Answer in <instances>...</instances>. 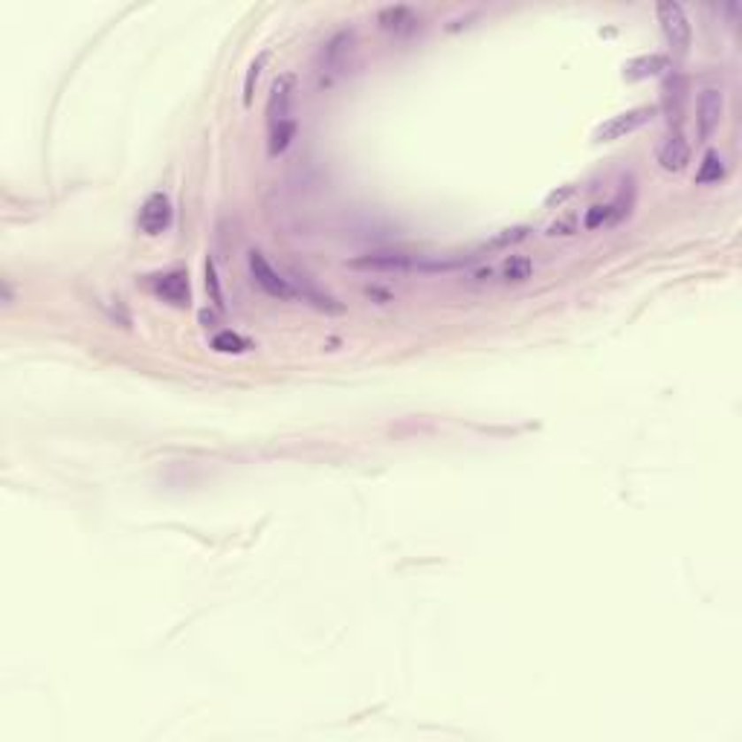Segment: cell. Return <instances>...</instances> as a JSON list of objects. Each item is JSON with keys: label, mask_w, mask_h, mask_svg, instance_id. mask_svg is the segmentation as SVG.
Returning <instances> with one entry per match:
<instances>
[{"label": "cell", "mask_w": 742, "mask_h": 742, "mask_svg": "<svg viewBox=\"0 0 742 742\" xmlns=\"http://www.w3.org/2000/svg\"><path fill=\"white\" fill-rule=\"evenodd\" d=\"M571 233H578V218H574V215L562 218V221L548 226V235H571Z\"/></svg>", "instance_id": "ffe728a7"}, {"label": "cell", "mask_w": 742, "mask_h": 742, "mask_svg": "<svg viewBox=\"0 0 742 742\" xmlns=\"http://www.w3.org/2000/svg\"><path fill=\"white\" fill-rule=\"evenodd\" d=\"M149 285L163 302H169L174 308H189L192 302V285L186 270H169V273H157L149 279Z\"/></svg>", "instance_id": "5b68a950"}, {"label": "cell", "mask_w": 742, "mask_h": 742, "mask_svg": "<svg viewBox=\"0 0 742 742\" xmlns=\"http://www.w3.org/2000/svg\"><path fill=\"white\" fill-rule=\"evenodd\" d=\"M723 108H725V96L719 88H705L702 96H699V137L710 140L714 131L719 128V119H723Z\"/></svg>", "instance_id": "ba28073f"}, {"label": "cell", "mask_w": 742, "mask_h": 742, "mask_svg": "<svg viewBox=\"0 0 742 742\" xmlns=\"http://www.w3.org/2000/svg\"><path fill=\"white\" fill-rule=\"evenodd\" d=\"M378 24H380L383 33L406 38V35H412L417 27H421V18H417L415 9H409V6H386L383 12L378 15Z\"/></svg>", "instance_id": "9c48e42d"}, {"label": "cell", "mask_w": 742, "mask_h": 742, "mask_svg": "<svg viewBox=\"0 0 742 742\" xmlns=\"http://www.w3.org/2000/svg\"><path fill=\"white\" fill-rule=\"evenodd\" d=\"M531 273H534V261L528 256H510L505 264H501V279L508 281V285H522V281H528Z\"/></svg>", "instance_id": "9a60e30c"}, {"label": "cell", "mask_w": 742, "mask_h": 742, "mask_svg": "<svg viewBox=\"0 0 742 742\" xmlns=\"http://www.w3.org/2000/svg\"><path fill=\"white\" fill-rule=\"evenodd\" d=\"M351 50H354V33H337L328 41L319 56V85H331L333 73H342Z\"/></svg>", "instance_id": "52a82bcc"}, {"label": "cell", "mask_w": 742, "mask_h": 742, "mask_svg": "<svg viewBox=\"0 0 742 742\" xmlns=\"http://www.w3.org/2000/svg\"><path fill=\"white\" fill-rule=\"evenodd\" d=\"M294 102H296V76L294 73H285V76H279L273 81L267 96V134L285 128V125H296Z\"/></svg>", "instance_id": "6da1fadb"}, {"label": "cell", "mask_w": 742, "mask_h": 742, "mask_svg": "<svg viewBox=\"0 0 742 742\" xmlns=\"http://www.w3.org/2000/svg\"><path fill=\"white\" fill-rule=\"evenodd\" d=\"M655 12H658V24H662L664 38L670 41V47L682 50V52L691 47L693 29H691V20H687L682 6L678 4H658Z\"/></svg>", "instance_id": "8992f818"}, {"label": "cell", "mask_w": 742, "mask_h": 742, "mask_svg": "<svg viewBox=\"0 0 742 742\" xmlns=\"http://www.w3.org/2000/svg\"><path fill=\"white\" fill-rule=\"evenodd\" d=\"M249 273H253V281H256V285H258L261 290H264L267 296L281 299V302H294V299H299V296H296V287L290 285V279L281 276L279 270L264 258V253H258V249H253V253H249Z\"/></svg>", "instance_id": "3957f363"}, {"label": "cell", "mask_w": 742, "mask_h": 742, "mask_svg": "<svg viewBox=\"0 0 742 742\" xmlns=\"http://www.w3.org/2000/svg\"><path fill=\"white\" fill-rule=\"evenodd\" d=\"M719 180H725V160L719 151H708L702 157V163H699V169H696V183L710 186V183H719Z\"/></svg>", "instance_id": "4fadbf2b"}, {"label": "cell", "mask_w": 742, "mask_h": 742, "mask_svg": "<svg viewBox=\"0 0 742 742\" xmlns=\"http://www.w3.org/2000/svg\"><path fill=\"white\" fill-rule=\"evenodd\" d=\"M267 52H261V56L253 61V65L247 67V76H244V104L249 108V104H253V96H256V85H258V79H261V70H264V65H267Z\"/></svg>", "instance_id": "e0dca14e"}, {"label": "cell", "mask_w": 742, "mask_h": 742, "mask_svg": "<svg viewBox=\"0 0 742 742\" xmlns=\"http://www.w3.org/2000/svg\"><path fill=\"white\" fill-rule=\"evenodd\" d=\"M212 348L218 354H247L249 348H253V342H249L247 337H241V333H235V331H221L212 337Z\"/></svg>", "instance_id": "2e32d148"}, {"label": "cell", "mask_w": 742, "mask_h": 742, "mask_svg": "<svg viewBox=\"0 0 742 742\" xmlns=\"http://www.w3.org/2000/svg\"><path fill=\"white\" fill-rule=\"evenodd\" d=\"M531 229L528 226H514V229H501V235H496L493 241H490V247H510V244H516V241H525Z\"/></svg>", "instance_id": "ac0fdd59"}, {"label": "cell", "mask_w": 742, "mask_h": 742, "mask_svg": "<svg viewBox=\"0 0 742 742\" xmlns=\"http://www.w3.org/2000/svg\"><path fill=\"white\" fill-rule=\"evenodd\" d=\"M687 163H691V142H687L682 134H670L662 149H658V165H662L664 172L678 174L687 169Z\"/></svg>", "instance_id": "30bf717a"}, {"label": "cell", "mask_w": 742, "mask_h": 742, "mask_svg": "<svg viewBox=\"0 0 742 742\" xmlns=\"http://www.w3.org/2000/svg\"><path fill=\"white\" fill-rule=\"evenodd\" d=\"M348 267L354 270H412V258L403 253H374L348 261Z\"/></svg>", "instance_id": "7c38bea8"}, {"label": "cell", "mask_w": 742, "mask_h": 742, "mask_svg": "<svg viewBox=\"0 0 742 742\" xmlns=\"http://www.w3.org/2000/svg\"><path fill=\"white\" fill-rule=\"evenodd\" d=\"M626 212H621L618 203H594L586 218H583V226L586 229H598V226H609L615 221H621Z\"/></svg>", "instance_id": "5bb4252c"}, {"label": "cell", "mask_w": 742, "mask_h": 742, "mask_svg": "<svg viewBox=\"0 0 742 742\" xmlns=\"http://www.w3.org/2000/svg\"><path fill=\"white\" fill-rule=\"evenodd\" d=\"M664 70H670V58L667 56H639V58H630L623 65V79L626 81H644V79H655L662 76Z\"/></svg>", "instance_id": "8fae6325"}, {"label": "cell", "mask_w": 742, "mask_h": 742, "mask_svg": "<svg viewBox=\"0 0 742 742\" xmlns=\"http://www.w3.org/2000/svg\"><path fill=\"white\" fill-rule=\"evenodd\" d=\"M655 108L653 104H641V108H632V111H623L618 117H609L606 122H600L598 128H594L592 140L594 142H615V140H623L630 137V134L641 131L646 122L655 119Z\"/></svg>", "instance_id": "7a4b0ae2"}, {"label": "cell", "mask_w": 742, "mask_h": 742, "mask_svg": "<svg viewBox=\"0 0 742 742\" xmlns=\"http://www.w3.org/2000/svg\"><path fill=\"white\" fill-rule=\"evenodd\" d=\"M174 221V206H172V197L165 192H151L145 197V203L140 206V215H137V224H140V233L145 235H163L165 229L172 226Z\"/></svg>", "instance_id": "277c9868"}, {"label": "cell", "mask_w": 742, "mask_h": 742, "mask_svg": "<svg viewBox=\"0 0 742 742\" xmlns=\"http://www.w3.org/2000/svg\"><path fill=\"white\" fill-rule=\"evenodd\" d=\"M569 195H574V189H571V186H569V189H562V192H554V195L548 197V206H551V203H562V201H566Z\"/></svg>", "instance_id": "44dd1931"}, {"label": "cell", "mask_w": 742, "mask_h": 742, "mask_svg": "<svg viewBox=\"0 0 742 742\" xmlns=\"http://www.w3.org/2000/svg\"><path fill=\"white\" fill-rule=\"evenodd\" d=\"M206 290H209V294H212V302H215V305L221 308V305H224V296H221V285H218V276H215V261H212V258L206 261Z\"/></svg>", "instance_id": "d6986e66"}]
</instances>
